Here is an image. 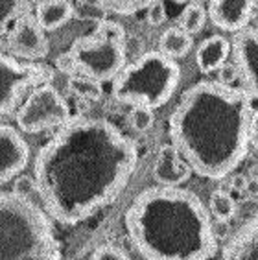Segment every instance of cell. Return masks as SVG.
Masks as SVG:
<instances>
[{
    "mask_svg": "<svg viewBox=\"0 0 258 260\" xmlns=\"http://www.w3.org/2000/svg\"><path fill=\"white\" fill-rule=\"evenodd\" d=\"M137 165V144L113 122L72 116L35 155L37 196L55 221L76 225L113 205Z\"/></svg>",
    "mask_w": 258,
    "mask_h": 260,
    "instance_id": "obj_1",
    "label": "cell"
},
{
    "mask_svg": "<svg viewBox=\"0 0 258 260\" xmlns=\"http://www.w3.org/2000/svg\"><path fill=\"white\" fill-rule=\"evenodd\" d=\"M253 98L243 87L203 80L184 90L168 120L170 142L196 175L219 181L251 146Z\"/></svg>",
    "mask_w": 258,
    "mask_h": 260,
    "instance_id": "obj_2",
    "label": "cell"
},
{
    "mask_svg": "<svg viewBox=\"0 0 258 260\" xmlns=\"http://www.w3.org/2000/svg\"><path fill=\"white\" fill-rule=\"evenodd\" d=\"M209 207L183 186H149L124 214L129 244L144 260H210L218 251Z\"/></svg>",
    "mask_w": 258,
    "mask_h": 260,
    "instance_id": "obj_3",
    "label": "cell"
},
{
    "mask_svg": "<svg viewBox=\"0 0 258 260\" xmlns=\"http://www.w3.org/2000/svg\"><path fill=\"white\" fill-rule=\"evenodd\" d=\"M2 212V260H61V244L52 216L24 194L4 190Z\"/></svg>",
    "mask_w": 258,
    "mask_h": 260,
    "instance_id": "obj_4",
    "label": "cell"
},
{
    "mask_svg": "<svg viewBox=\"0 0 258 260\" xmlns=\"http://www.w3.org/2000/svg\"><path fill=\"white\" fill-rule=\"evenodd\" d=\"M179 83L181 67L177 59L160 50H151L122 69L113 81L111 96L116 104L159 109L172 100Z\"/></svg>",
    "mask_w": 258,
    "mask_h": 260,
    "instance_id": "obj_5",
    "label": "cell"
},
{
    "mask_svg": "<svg viewBox=\"0 0 258 260\" xmlns=\"http://www.w3.org/2000/svg\"><path fill=\"white\" fill-rule=\"evenodd\" d=\"M76 72L98 81H114L127 59V43L124 28L114 20H102L92 35H85L69 48Z\"/></svg>",
    "mask_w": 258,
    "mask_h": 260,
    "instance_id": "obj_6",
    "label": "cell"
},
{
    "mask_svg": "<svg viewBox=\"0 0 258 260\" xmlns=\"http://www.w3.org/2000/svg\"><path fill=\"white\" fill-rule=\"evenodd\" d=\"M52 70L37 61L19 59L2 52L0 55V113L15 115L22 105V98L37 87L50 83Z\"/></svg>",
    "mask_w": 258,
    "mask_h": 260,
    "instance_id": "obj_7",
    "label": "cell"
},
{
    "mask_svg": "<svg viewBox=\"0 0 258 260\" xmlns=\"http://www.w3.org/2000/svg\"><path fill=\"white\" fill-rule=\"evenodd\" d=\"M70 118L72 115L69 104L52 83H45L31 90L15 113L17 127L24 133L59 129Z\"/></svg>",
    "mask_w": 258,
    "mask_h": 260,
    "instance_id": "obj_8",
    "label": "cell"
},
{
    "mask_svg": "<svg viewBox=\"0 0 258 260\" xmlns=\"http://www.w3.org/2000/svg\"><path fill=\"white\" fill-rule=\"evenodd\" d=\"M19 59L39 61L45 59L50 52L46 31L31 15H26L19 24L6 35V50Z\"/></svg>",
    "mask_w": 258,
    "mask_h": 260,
    "instance_id": "obj_9",
    "label": "cell"
},
{
    "mask_svg": "<svg viewBox=\"0 0 258 260\" xmlns=\"http://www.w3.org/2000/svg\"><path fill=\"white\" fill-rule=\"evenodd\" d=\"M234 63L240 70L242 87L247 90L251 98H258V30L247 26L243 30L233 34Z\"/></svg>",
    "mask_w": 258,
    "mask_h": 260,
    "instance_id": "obj_10",
    "label": "cell"
},
{
    "mask_svg": "<svg viewBox=\"0 0 258 260\" xmlns=\"http://www.w3.org/2000/svg\"><path fill=\"white\" fill-rule=\"evenodd\" d=\"M30 162V146L20 135V129L10 124L0 127V181L8 185Z\"/></svg>",
    "mask_w": 258,
    "mask_h": 260,
    "instance_id": "obj_11",
    "label": "cell"
},
{
    "mask_svg": "<svg viewBox=\"0 0 258 260\" xmlns=\"http://www.w3.org/2000/svg\"><path fill=\"white\" fill-rule=\"evenodd\" d=\"M192 166L186 162L175 144H163L153 162V179L163 186H181L192 177Z\"/></svg>",
    "mask_w": 258,
    "mask_h": 260,
    "instance_id": "obj_12",
    "label": "cell"
},
{
    "mask_svg": "<svg viewBox=\"0 0 258 260\" xmlns=\"http://www.w3.org/2000/svg\"><path fill=\"white\" fill-rule=\"evenodd\" d=\"M254 13L253 0H210L209 19L216 28L229 34L247 28Z\"/></svg>",
    "mask_w": 258,
    "mask_h": 260,
    "instance_id": "obj_13",
    "label": "cell"
},
{
    "mask_svg": "<svg viewBox=\"0 0 258 260\" xmlns=\"http://www.w3.org/2000/svg\"><path fill=\"white\" fill-rule=\"evenodd\" d=\"M221 260H258V214L231 236L221 251Z\"/></svg>",
    "mask_w": 258,
    "mask_h": 260,
    "instance_id": "obj_14",
    "label": "cell"
},
{
    "mask_svg": "<svg viewBox=\"0 0 258 260\" xmlns=\"http://www.w3.org/2000/svg\"><path fill=\"white\" fill-rule=\"evenodd\" d=\"M231 54H233L231 41L225 39L223 35H210L196 48V65L203 74H212L227 63Z\"/></svg>",
    "mask_w": 258,
    "mask_h": 260,
    "instance_id": "obj_15",
    "label": "cell"
},
{
    "mask_svg": "<svg viewBox=\"0 0 258 260\" xmlns=\"http://www.w3.org/2000/svg\"><path fill=\"white\" fill-rule=\"evenodd\" d=\"M74 15V6L69 0H41L35 8V19L45 31H55Z\"/></svg>",
    "mask_w": 258,
    "mask_h": 260,
    "instance_id": "obj_16",
    "label": "cell"
},
{
    "mask_svg": "<svg viewBox=\"0 0 258 260\" xmlns=\"http://www.w3.org/2000/svg\"><path fill=\"white\" fill-rule=\"evenodd\" d=\"M192 46V35L186 30H183L181 26H170L159 37V50L168 57H174V59H181L184 55H188Z\"/></svg>",
    "mask_w": 258,
    "mask_h": 260,
    "instance_id": "obj_17",
    "label": "cell"
},
{
    "mask_svg": "<svg viewBox=\"0 0 258 260\" xmlns=\"http://www.w3.org/2000/svg\"><path fill=\"white\" fill-rule=\"evenodd\" d=\"M69 89L72 94L83 102H98L104 96L102 81L94 80L87 74H81V72L69 76Z\"/></svg>",
    "mask_w": 258,
    "mask_h": 260,
    "instance_id": "obj_18",
    "label": "cell"
},
{
    "mask_svg": "<svg viewBox=\"0 0 258 260\" xmlns=\"http://www.w3.org/2000/svg\"><path fill=\"white\" fill-rule=\"evenodd\" d=\"M28 0H0V26L2 35H8L28 13Z\"/></svg>",
    "mask_w": 258,
    "mask_h": 260,
    "instance_id": "obj_19",
    "label": "cell"
},
{
    "mask_svg": "<svg viewBox=\"0 0 258 260\" xmlns=\"http://www.w3.org/2000/svg\"><path fill=\"white\" fill-rule=\"evenodd\" d=\"M207 17H209V11L205 10L203 6L199 2H190L179 17V26L188 31L190 35H196L205 28Z\"/></svg>",
    "mask_w": 258,
    "mask_h": 260,
    "instance_id": "obj_20",
    "label": "cell"
},
{
    "mask_svg": "<svg viewBox=\"0 0 258 260\" xmlns=\"http://www.w3.org/2000/svg\"><path fill=\"white\" fill-rule=\"evenodd\" d=\"M153 2L157 0H96V4L102 6L105 11L120 17H131L139 11L148 10Z\"/></svg>",
    "mask_w": 258,
    "mask_h": 260,
    "instance_id": "obj_21",
    "label": "cell"
},
{
    "mask_svg": "<svg viewBox=\"0 0 258 260\" xmlns=\"http://www.w3.org/2000/svg\"><path fill=\"white\" fill-rule=\"evenodd\" d=\"M209 210L218 221H229L236 212V203L229 192L216 190L209 200Z\"/></svg>",
    "mask_w": 258,
    "mask_h": 260,
    "instance_id": "obj_22",
    "label": "cell"
},
{
    "mask_svg": "<svg viewBox=\"0 0 258 260\" xmlns=\"http://www.w3.org/2000/svg\"><path fill=\"white\" fill-rule=\"evenodd\" d=\"M151 107H146V105H135L131 113H129V125L131 129L137 131V133H146V131L151 129V125L155 122V115Z\"/></svg>",
    "mask_w": 258,
    "mask_h": 260,
    "instance_id": "obj_23",
    "label": "cell"
},
{
    "mask_svg": "<svg viewBox=\"0 0 258 260\" xmlns=\"http://www.w3.org/2000/svg\"><path fill=\"white\" fill-rule=\"evenodd\" d=\"M89 260H131L124 249H120L116 245H100L98 249L90 255Z\"/></svg>",
    "mask_w": 258,
    "mask_h": 260,
    "instance_id": "obj_24",
    "label": "cell"
},
{
    "mask_svg": "<svg viewBox=\"0 0 258 260\" xmlns=\"http://www.w3.org/2000/svg\"><path fill=\"white\" fill-rule=\"evenodd\" d=\"M146 20L151 26H160L166 20V6L163 0H157L146 10Z\"/></svg>",
    "mask_w": 258,
    "mask_h": 260,
    "instance_id": "obj_25",
    "label": "cell"
},
{
    "mask_svg": "<svg viewBox=\"0 0 258 260\" xmlns=\"http://www.w3.org/2000/svg\"><path fill=\"white\" fill-rule=\"evenodd\" d=\"M238 78H240V70H238V67H236V63H234V65L225 63V65L218 70V81H221L225 85H234V81L238 80Z\"/></svg>",
    "mask_w": 258,
    "mask_h": 260,
    "instance_id": "obj_26",
    "label": "cell"
},
{
    "mask_svg": "<svg viewBox=\"0 0 258 260\" xmlns=\"http://www.w3.org/2000/svg\"><path fill=\"white\" fill-rule=\"evenodd\" d=\"M55 67H57V70H61V72H63V74H67V76L76 74L74 59H72V55H70L69 50L55 57Z\"/></svg>",
    "mask_w": 258,
    "mask_h": 260,
    "instance_id": "obj_27",
    "label": "cell"
},
{
    "mask_svg": "<svg viewBox=\"0 0 258 260\" xmlns=\"http://www.w3.org/2000/svg\"><path fill=\"white\" fill-rule=\"evenodd\" d=\"M231 186H233L234 190H238V192H245L247 190V186H249V181L245 175H234L233 181H231Z\"/></svg>",
    "mask_w": 258,
    "mask_h": 260,
    "instance_id": "obj_28",
    "label": "cell"
},
{
    "mask_svg": "<svg viewBox=\"0 0 258 260\" xmlns=\"http://www.w3.org/2000/svg\"><path fill=\"white\" fill-rule=\"evenodd\" d=\"M251 144L258 148V109L254 111L251 118Z\"/></svg>",
    "mask_w": 258,
    "mask_h": 260,
    "instance_id": "obj_29",
    "label": "cell"
},
{
    "mask_svg": "<svg viewBox=\"0 0 258 260\" xmlns=\"http://www.w3.org/2000/svg\"><path fill=\"white\" fill-rule=\"evenodd\" d=\"M174 4H190V0H172Z\"/></svg>",
    "mask_w": 258,
    "mask_h": 260,
    "instance_id": "obj_30",
    "label": "cell"
},
{
    "mask_svg": "<svg viewBox=\"0 0 258 260\" xmlns=\"http://www.w3.org/2000/svg\"><path fill=\"white\" fill-rule=\"evenodd\" d=\"M253 6H254V11H258V0H253Z\"/></svg>",
    "mask_w": 258,
    "mask_h": 260,
    "instance_id": "obj_31",
    "label": "cell"
}]
</instances>
